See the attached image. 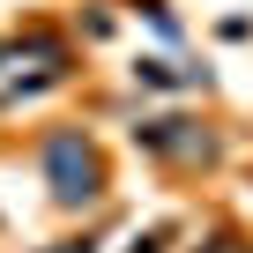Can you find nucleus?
Wrapping results in <instances>:
<instances>
[{
  "instance_id": "3",
  "label": "nucleus",
  "mask_w": 253,
  "mask_h": 253,
  "mask_svg": "<svg viewBox=\"0 0 253 253\" xmlns=\"http://www.w3.org/2000/svg\"><path fill=\"white\" fill-rule=\"evenodd\" d=\"M209 253H238V246H231V238H216V246H209Z\"/></svg>"
},
{
  "instance_id": "1",
  "label": "nucleus",
  "mask_w": 253,
  "mask_h": 253,
  "mask_svg": "<svg viewBox=\"0 0 253 253\" xmlns=\"http://www.w3.org/2000/svg\"><path fill=\"white\" fill-rule=\"evenodd\" d=\"M45 171H52V194H60V201H89V194H97V157H89L75 134H60V142L45 149Z\"/></svg>"
},
{
  "instance_id": "2",
  "label": "nucleus",
  "mask_w": 253,
  "mask_h": 253,
  "mask_svg": "<svg viewBox=\"0 0 253 253\" xmlns=\"http://www.w3.org/2000/svg\"><path fill=\"white\" fill-rule=\"evenodd\" d=\"M142 142L164 149V157H209V134H186V119H157V126H142Z\"/></svg>"
},
{
  "instance_id": "4",
  "label": "nucleus",
  "mask_w": 253,
  "mask_h": 253,
  "mask_svg": "<svg viewBox=\"0 0 253 253\" xmlns=\"http://www.w3.org/2000/svg\"><path fill=\"white\" fill-rule=\"evenodd\" d=\"M67 253H89V246H67Z\"/></svg>"
}]
</instances>
